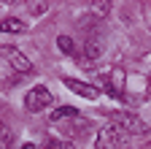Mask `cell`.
Returning <instances> with one entry per match:
<instances>
[{"instance_id": "obj_1", "label": "cell", "mask_w": 151, "mask_h": 149, "mask_svg": "<svg viewBox=\"0 0 151 149\" xmlns=\"http://www.w3.org/2000/svg\"><path fill=\"white\" fill-rule=\"evenodd\" d=\"M111 122L119 125L127 136H143V133H148V130H151L138 114H132V111H113V114H111Z\"/></svg>"}, {"instance_id": "obj_2", "label": "cell", "mask_w": 151, "mask_h": 149, "mask_svg": "<svg viewBox=\"0 0 151 149\" xmlns=\"http://www.w3.org/2000/svg\"><path fill=\"white\" fill-rule=\"evenodd\" d=\"M127 133L119 127V125H113V122H108L105 127H100V133H97V149H122L124 144H127Z\"/></svg>"}, {"instance_id": "obj_3", "label": "cell", "mask_w": 151, "mask_h": 149, "mask_svg": "<svg viewBox=\"0 0 151 149\" xmlns=\"http://www.w3.org/2000/svg\"><path fill=\"white\" fill-rule=\"evenodd\" d=\"M54 103V95L46 89V87H32L27 95H24V106L27 111H43Z\"/></svg>"}, {"instance_id": "obj_4", "label": "cell", "mask_w": 151, "mask_h": 149, "mask_svg": "<svg viewBox=\"0 0 151 149\" xmlns=\"http://www.w3.org/2000/svg\"><path fill=\"white\" fill-rule=\"evenodd\" d=\"M0 52H3V57H6V60L11 63V68H14L16 73H22V76L32 73V63H30V60L24 57V54L19 52V49H14V46H3Z\"/></svg>"}, {"instance_id": "obj_5", "label": "cell", "mask_w": 151, "mask_h": 149, "mask_svg": "<svg viewBox=\"0 0 151 149\" xmlns=\"http://www.w3.org/2000/svg\"><path fill=\"white\" fill-rule=\"evenodd\" d=\"M103 81H105V89L113 92V98H124V71L122 68H113L111 73H105Z\"/></svg>"}, {"instance_id": "obj_6", "label": "cell", "mask_w": 151, "mask_h": 149, "mask_svg": "<svg viewBox=\"0 0 151 149\" xmlns=\"http://www.w3.org/2000/svg\"><path fill=\"white\" fill-rule=\"evenodd\" d=\"M65 87L73 89V92H78L81 98L86 100H94V98H100V89L94 87V84H86V81H76V79H65Z\"/></svg>"}, {"instance_id": "obj_7", "label": "cell", "mask_w": 151, "mask_h": 149, "mask_svg": "<svg viewBox=\"0 0 151 149\" xmlns=\"http://www.w3.org/2000/svg\"><path fill=\"white\" fill-rule=\"evenodd\" d=\"M27 25L22 19H16V16H6V19H0V33H24Z\"/></svg>"}, {"instance_id": "obj_8", "label": "cell", "mask_w": 151, "mask_h": 149, "mask_svg": "<svg viewBox=\"0 0 151 149\" xmlns=\"http://www.w3.org/2000/svg\"><path fill=\"white\" fill-rule=\"evenodd\" d=\"M76 114H78V111H76L73 106H62V108H57L54 114H51V119L54 122H62V119H73Z\"/></svg>"}, {"instance_id": "obj_9", "label": "cell", "mask_w": 151, "mask_h": 149, "mask_svg": "<svg viewBox=\"0 0 151 149\" xmlns=\"http://www.w3.org/2000/svg\"><path fill=\"white\" fill-rule=\"evenodd\" d=\"M84 52H86V60H97L100 54H103V46L97 41H86L84 44Z\"/></svg>"}, {"instance_id": "obj_10", "label": "cell", "mask_w": 151, "mask_h": 149, "mask_svg": "<svg viewBox=\"0 0 151 149\" xmlns=\"http://www.w3.org/2000/svg\"><path fill=\"white\" fill-rule=\"evenodd\" d=\"M92 14L97 16V19L108 16V14H111V3H94V6H92Z\"/></svg>"}, {"instance_id": "obj_11", "label": "cell", "mask_w": 151, "mask_h": 149, "mask_svg": "<svg viewBox=\"0 0 151 149\" xmlns=\"http://www.w3.org/2000/svg\"><path fill=\"white\" fill-rule=\"evenodd\" d=\"M57 46H60L65 54H73V49H76L73 46V38H68V35H60V38H57Z\"/></svg>"}, {"instance_id": "obj_12", "label": "cell", "mask_w": 151, "mask_h": 149, "mask_svg": "<svg viewBox=\"0 0 151 149\" xmlns=\"http://www.w3.org/2000/svg\"><path fill=\"white\" fill-rule=\"evenodd\" d=\"M43 149H73V144H68V141H60V138H49V141L43 144Z\"/></svg>"}, {"instance_id": "obj_13", "label": "cell", "mask_w": 151, "mask_h": 149, "mask_svg": "<svg viewBox=\"0 0 151 149\" xmlns=\"http://www.w3.org/2000/svg\"><path fill=\"white\" fill-rule=\"evenodd\" d=\"M46 8H49L46 3H32V6H30V14H35V16H41V14H46Z\"/></svg>"}, {"instance_id": "obj_14", "label": "cell", "mask_w": 151, "mask_h": 149, "mask_svg": "<svg viewBox=\"0 0 151 149\" xmlns=\"http://www.w3.org/2000/svg\"><path fill=\"white\" fill-rule=\"evenodd\" d=\"M22 149H35V146H32V144H24V146H22Z\"/></svg>"}, {"instance_id": "obj_15", "label": "cell", "mask_w": 151, "mask_h": 149, "mask_svg": "<svg viewBox=\"0 0 151 149\" xmlns=\"http://www.w3.org/2000/svg\"><path fill=\"white\" fill-rule=\"evenodd\" d=\"M0 130H3V122H0Z\"/></svg>"}]
</instances>
